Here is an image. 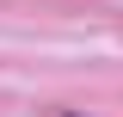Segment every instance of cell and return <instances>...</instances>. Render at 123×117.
I'll return each mask as SVG.
<instances>
[{
  "instance_id": "obj_1",
  "label": "cell",
  "mask_w": 123,
  "mask_h": 117,
  "mask_svg": "<svg viewBox=\"0 0 123 117\" xmlns=\"http://www.w3.org/2000/svg\"><path fill=\"white\" fill-rule=\"evenodd\" d=\"M55 117H86V111H55Z\"/></svg>"
}]
</instances>
